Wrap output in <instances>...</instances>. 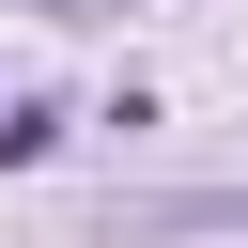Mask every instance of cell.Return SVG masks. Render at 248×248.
Returning a JSON list of instances; mask_svg holds the SVG:
<instances>
[{"instance_id":"cell-1","label":"cell","mask_w":248,"mask_h":248,"mask_svg":"<svg viewBox=\"0 0 248 248\" xmlns=\"http://www.w3.org/2000/svg\"><path fill=\"white\" fill-rule=\"evenodd\" d=\"M124 232H248V186H186V202H108V248Z\"/></svg>"},{"instance_id":"cell-2","label":"cell","mask_w":248,"mask_h":248,"mask_svg":"<svg viewBox=\"0 0 248 248\" xmlns=\"http://www.w3.org/2000/svg\"><path fill=\"white\" fill-rule=\"evenodd\" d=\"M46 16H108V0H46Z\"/></svg>"}]
</instances>
